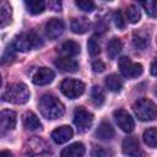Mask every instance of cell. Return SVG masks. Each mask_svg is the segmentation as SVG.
<instances>
[{
    "mask_svg": "<svg viewBox=\"0 0 157 157\" xmlns=\"http://www.w3.org/2000/svg\"><path fill=\"white\" fill-rule=\"evenodd\" d=\"M93 123V114L85 109L83 107H77L74 112V124L80 132H86L90 130Z\"/></svg>",
    "mask_w": 157,
    "mask_h": 157,
    "instance_id": "52a82bcc",
    "label": "cell"
},
{
    "mask_svg": "<svg viewBox=\"0 0 157 157\" xmlns=\"http://www.w3.org/2000/svg\"><path fill=\"white\" fill-rule=\"evenodd\" d=\"M12 22V7L7 0H1L0 6V27L5 28Z\"/></svg>",
    "mask_w": 157,
    "mask_h": 157,
    "instance_id": "e0dca14e",
    "label": "cell"
},
{
    "mask_svg": "<svg viewBox=\"0 0 157 157\" xmlns=\"http://www.w3.org/2000/svg\"><path fill=\"white\" fill-rule=\"evenodd\" d=\"M0 130H1V135H5L7 131H11L15 129L16 126V113L13 110L10 109H5L1 112L0 114Z\"/></svg>",
    "mask_w": 157,
    "mask_h": 157,
    "instance_id": "30bf717a",
    "label": "cell"
},
{
    "mask_svg": "<svg viewBox=\"0 0 157 157\" xmlns=\"http://www.w3.org/2000/svg\"><path fill=\"white\" fill-rule=\"evenodd\" d=\"M65 29V25L59 18H50L45 23V36L49 39H56L59 38Z\"/></svg>",
    "mask_w": 157,
    "mask_h": 157,
    "instance_id": "7c38bea8",
    "label": "cell"
},
{
    "mask_svg": "<svg viewBox=\"0 0 157 157\" xmlns=\"http://www.w3.org/2000/svg\"><path fill=\"white\" fill-rule=\"evenodd\" d=\"M0 153L1 155H9V156H11V152H9V151H1Z\"/></svg>",
    "mask_w": 157,
    "mask_h": 157,
    "instance_id": "74e56055",
    "label": "cell"
},
{
    "mask_svg": "<svg viewBox=\"0 0 157 157\" xmlns=\"http://www.w3.org/2000/svg\"><path fill=\"white\" fill-rule=\"evenodd\" d=\"M126 17H128V21L132 25L137 23L141 18V12L140 10L135 6V5H130L128 9H126Z\"/></svg>",
    "mask_w": 157,
    "mask_h": 157,
    "instance_id": "f546056e",
    "label": "cell"
},
{
    "mask_svg": "<svg viewBox=\"0 0 157 157\" xmlns=\"http://www.w3.org/2000/svg\"><path fill=\"white\" fill-rule=\"evenodd\" d=\"M134 113L141 121H151L157 118V105L148 98H140L132 105Z\"/></svg>",
    "mask_w": 157,
    "mask_h": 157,
    "instance_id": "277c9868",
    "label": "cell"
},
{
    "mask_svg": "<svg viewBox=\"0 0 157 157\" xmlns=\"http://www.w3.org/2000/svg\"><path fill=\"white\" fill-rule=\"evenodd\" d=\"M87 49L91 56H97L101 53V44L97 36H92L87 42Z\"/></svg>",
    "mask_w": 157,
    "mask_h": 157,
    "instance_id": "f1b7e54d",
    "label": "cell"
},
{
    "mask_svg": "<svg viewBox=\"0 0 157 157\" xmlns=\"http://www.w3.org/2000/svg\"><path fill=\"white\" fill-rule=\"evenodd\" d=\"M104 69H105V65H104V63L102 60L98 59V60H94L92 63V70L94 72H103Z\"/></svg>",
    "mask_w": 157,
    "mask_h": 157,
    "instance_id": "e575fe53",
    "label": "cell"
},
{
    "mask_svg": "<svg viewBox=\"0 0 157 157\" xmlns=\"http://www.w3.org/2000/svg\"><path fill=\"white\" fill-rule=\"evenodd\" d=\"M75 4L80 10L85 12H92L96 9V4L93 0H75Z\"/></svg>",
    "mask_w": 157,
    "mask_h": 157,
    "instance_id": "4dcf8cb0",
    "label": "cell"
},
{
    "mask_svg": "<svg viewBox=\"0 0 157 157\" xmlns=\"http://www.w3.org/2000/svg\"><path fill=\"white\" fill-rule=\"evenodd\" d=\"M118 65H119L120 74L129 80L136 78L144 72L142 65L139 63H132L129 56H121L118 61Z\"/></svg>",
    "mask_w": 157,
    "mask_h": 157,
    "instance_id": "8992f818",
    "label": "cell"
},
{
    "mask_svg": "<svg viewBox=\"0 0 157 157\" xmlns=\"http://www.w3.org/2000/svg\"><path fill=\"white\" fill-rule=\"evenodd\" d=\"M11 45L13 47L16 52L27 53L32 49H37L42 47L43 42H42V38L36 32H23V33L17 34L13 38Z\"/></svg>",
    "mask_w": 157,
    "mask_h": 157,
    "instance_id": "3957f363",
    "label": "cell"
},
{
    "mask_svg": "<svg viewBox=\"0 0 157 157\" xmlns=\"http://www.w3.org/2000/svg\"><path fill=\"white\" fill-rule=\"evenodd\" d=\"M113 20H114V23H115V26H117L118 28H120V29L125 28L126 23H125V20H124L123 13H121L120 10H117V11L113 13Z\"/></svg>",
    "mask_w": 157,
    "mask_h": 157,
    "instance_id": "1f68e13d",
    "label": "cell"
},
{
    "mask_svg": "<svg viewBox=\"0 0 157 157\" xmlns=\"http://www.w3.org/2000/svg\"><path fill=\"white\" fill-rule=\"evenodd\" d=\"M49 152H50V150H49V146L47 145V142L39 137H36V136L27 140V142L25 145V153L26 155L38 156V155H47Z\"/></svg>",
    "mask_w": 157,
    "mask_h": 157,
    "instance_id": "ba28073f",
    "label": "cell"
},
{
    "mask_svg": "<svg viewBox=\"0 0 157 157\" xmlns=\"http://www.w3.org/2000/svg\"><path fill=\"white\" fill-rule=\"evenodd\" d=\"M121 150L124 155L128 156H137V155H145L142 151H140V144L137 137L135 136H129L125 137L121 145Z\"/></svg>",
    "mask_w": 157,
    "mask_h": 157,
    "instance_id": "5bb4252c",
    "label": "cell"
},
{
    "mask_svg": "<svg viewBox=\"0 0 157 157\" xmlns=\"http://www.w3.org/2000/svg\"><path fill=\"white\" fill-rule=\"evenodd\" d=\"M105 1H112V0H105Z\"/></svg>",
    "mask_w": 157,
    "mask_h": 157,
    "instance_id": "f35d334b",
    "label": "cell"
},
{
    "mask_svg": "<svg viewBox=\"0 0 157 157\" xmlns=\"http://www.w3.org/2000/svg\"><path fill=\"white\" fill-rule=\"evenodd\" d=\"M39 110L44 118L54 120L64 115L65 107L56 97L52 94H44L39 101Z\"/></svg>",
    "mask_w": 157,
    "mask_h": 157,
    "instance_id": "6da1fadb",
    "label": "cell"
},
{
    "mask_svg": "<svg viewBox=\"0 0 157 157\" xmlns=\"http://www.w3.org/2000/svg\"><path fill=\"white\" fill-rule=\"evenodd\" d=\"M114 118L115 121L118 124V126L125 131V132H131L135 128V121L132 119V117L124 109H117L114 112Z\"/></svg>",
    "mask_w": 157,
    "mask_h": 157,
    "instance_id": "9c48e42d",
    "label": "cell"
},
{
    "mask_svg": "<svg viewBox=\"0 0 157 157\" xmlns=\"http://www.w3.org/2000/svg\"><path fill=\"white\" fill-rule=\"evenodd\" d=\"M104 92L99 86H93L91 90V101L94 105L101 107L104 103Z\"/></svg>",
    "mask_w": 157,
    "mask_h": 157,
    "instance_id": "4316f807",
    "label": "cell"
},
{
    "mask_svg": "<svg viewBox=\"0 0 157 157\" xmlns=\"http://www.w3.org/2000/svg\"><path fill=\"white\" fill-rule=\"evenodd\" d=\"M60 155L63 157H81L85 155V146L81 142H74L65 147Z\"/></svg>",
    "mask_w": 157,
    "mask_h": 157,
    "instance_id": "d6986e66",
    "label": "cell"
},
{
    "mask_svg": "<svg viewBox=\"0 0 157 157\" xmlns=\"http://www.w3.org/2000/svg\"><path fill=\"white\" fill-rule=\"evenodd\" d=\"M156 93H157V87H156Z\"/></svg>",
    "mask_w": 157,
    "mask_h": 157,
    "instance_id": "ab89813d",
    "label": "cell"
},
{
    "mask_svg": "<svg viewBox=\"0 0 157 157\" xmlns=\"http://www.w3.org/2000/svg\"><path fill=\"white\" fill-rule=\"evenodd\" d=\"M92 156H94V157H105V156H112V152L108 151V150H104L101 146H98V147H94V150L92 151Z\"/></svg>",
    "mask_w": 157,
    "mask_h": 157,
    "instance_id": "836d02e7",
    "label": "cell"
},
{
    "mask_svg": "<svg viewBox=\"0 0 157 157\" xmlns=\"http://www.w3.org/2000/svg\"><path fill=\"white\" fill-rule=\"evenodd\" d=\"M22 123H23V126L31 131H34V130H38L42 128V123H40L39 118L31 110L26 112L22 115Z\"/></svg>",
    "mask_w": 157,
    "mask_h": 157,
    "instance_id": "ac0fdd59",
    "label": "cell"
},
{
    "mask_svg": "<svg viewBox=\"0 0 157 157\" xmlns=\"http://www.w3.org/2000/svg\"><path fill=\"white\" fill-rule=\"evenodd\" d=\"M60 91L65 97L76 99L85 92V83L76 78H64L60 83Z\"/></svg>",
    "mask_w": 157,
    "mask_h": 157,
    "instance_id": "5b68a950",
    "label": "cell"
},
{
    "mask_svg": "<svg viewBox=\"0 0 157 157\" xmlns=\"http://www.w3.org/2000/svg\"><path fill=\"white\" fill-rule=\"evenodd\" d=\"M150 72H151V75H152V76H157V58L151 63Z\"/></svg>",
    "mask_w": 157,
    "mask_h": 157,
    "instance_id": "8d00e7d4",
    "label": "cell"
},
{
    "mask_svg": "<svg viewBox=\"0 0 157 157\" xmlns=\"http://www.w3.org/2000/svg\"><path fill=\"white\" fill-rule=\"evenodd\" d=\"M60 53L64 56H76L80 54V45L75 40H66L60 47Z\"/></svg>",
    "mask_w": 157,
    "mask_h": 157,
    "instance_id": "7402d4cb",
    "label": "cell"
},
{
    "mask_svg": "<svg viewBox=\"0 0 157 157\" xmlns=\"http://www.w3.org/2000/svg\"><path fill=\"white\" fill-rule=\"evenodd\" d=\"M29 97H31L29 90L27 85L22 82H15L9 85L1 94V99L4 102H9L13 104H25L28 102Z\"/></svg>",
    "mask_w": 157,
    "mask_h": 157,
    "instance_id": "7a4b0ae2",
    "label": "cell"
},
{
    "mask_svg": "<svg viewBox=\"0 0 157 157\" xmlns=\"http://www.w3.org/2000/svg\"><path fill=\"white\" fill-rule=\"evenodd\" d=\"M55 77V74L49 67H39L32 75V82L38 86H44L50 83Z\"/></svg>",
    "mask_w": 157,
    "mask_h": 157,
    "instance_id": "8fae6325",
    "label": "cell"
},
{
    "mask_svg": "<svg viewBox=\"0 0 157 157\" xmlns=\"http://www.w3.org/2000/svg\"><path fill=\"white\" fill-rule=\"evenodd\" d=\"M145 12L151 17H157V0H137Z\"/></svg>",
    "mask_w": 157,
    "mask_h": 157,
    "instance_id": "83f0119b",
    "label": "cell"
},
{
    "mask_svg": "<svg viewBox=\"0 0 157 157\" xmlns=\"http://www.w3.org/2000/svg\"><path fill=\"white\" fill-rule=\"evenodd\" d=\"M150 39H151L150 32H147L145 28L135 31L132 34V44L140 50H145L150 45Z\"/></svg>",
    "mask_w": 157,
    "mask_h": 157,
    "instance_id": "2e32d148",
    "label": "cell"
},
{
    "mask_svg": "<svg viewBox=\"0 0 157 157\" xmlns=\"http://www.w3.org/2000/svg\"><path fill=\"white\" fill-rule=\"evenodd\" d=\"M15 52H16V50L13 49V47H12V45H11V47H9V48L5 50L4 55H2V60H1V63H2V64H6L7 61H10V63H11V61L15 59V56H16V55H15Z\"/></svg>",
    "mask_w": 157,
    "mask_h": 157,
    "instance_id": "d6a6232c",
    "label": "cell"
},
{
    "mask_svg": "<svg viewBox=\"0 0 157 157\" xmlns=\"http://www.w3.org/2000/svg\"><path fill=\"white\" fill-rule=\"evenodd\" d=\"M144 142L152 148L157 147V128H150L144 131Z\"/></svg>",
    "mask_w": 157,
    "mask_h": 157,
    "instance_id": "484cf974",
    "label": "cell"
},
{
    "mask_svg": "<svg viewBox=\"0 0 157 157\" xmlns=\"http://www.w3.org/2000/svg\"><path fill=\"white\" fill-rule=\"evenodd\" d=\"M54 65L63 72L74 74L78 70V63L76 60L71 59L70 56H60V58L55 59Z\"/></svg>",
    "mask_w": 157,
    "mask_h": 157,
    "instance_id": "9a60e30c",
    "label": "cell"
},
{
    "mask_svg": "<svg viewBox=\"0 0 157 157\" xmlns=\"http://www.w3.org/2000/svg\"><path fill=\"white\" fill-rule=\"evenodd\" d=\"M72 135H74L72 129L69 125H63V126H59L55 130H53L50 136H52V140L55 144L61 145V144L67 142L72 137Z\"/></svg>",
    "mask_w": 157,
    "mask_h": 157,
    "instance_id": "4fadbf2b",
    "label": "cell"
},
{
    "mask_svg": "<svg viewBox=\"0 0 157 157\" xmlns=\"http://www.w3.org/2000/svg\"><path fill=\"white\" fill-rule=\"evenodd\" d=\"M123 49V42L119 38H112L107 44V54L109 59H115Z\"/></svg>",
    "mask_w": 157,
    "mask_h": 157,
    "instance_id": "cb8c5ba5",
    "label": "cell"
},
{
    "mask_svg": "<svg viewBox=\"0 0 157 157\" xmlns=\"http://www.w3.org/2000/svg\"><path fill=\"white\" fill-rule=\"evenodd\" d=\"M104 85L112 92H120V90L123 88V80L117 74H110L105 77Z\"/></svg>",
    "mask_w": 157,
    "mask_h": 157,
    "instance_id": "603a6c76",
    "label": "cell"
},
{
    "mask_svg": "<svg viewBox=\"0 0 157 157\" xmlns=\"http://www.w3.org/2000/svg\"><path fill=\"white\" fill-rule=\"evenodd\" d=\"M48 6L53 11H60L63 7V0H48Z\"/></svg>",
    "mask_w": 157,
    "mask_h": 157,
    "instance_id": "d590c367",
    "label": "cell"
},
{
    "mask_svg": "<svg viewBox=\"0 0 157 157\" xmlns=\"http://www.w3.org/2000/svg\"><path fill=\"white\" fill-rule=\"evenodd\" d=\"M114 134V129L108 121H102L96 130V136L101 140H110L113 139Z\"/></svg>",
    "mask_w": 157,
    "mask_h": 157,
    "instance_id": "ffe728a7",
    "label": "cell"
},
{
    "mask_svg": "<svg viewBox=\"0 0 157 157\" xmlns=\"http://www.w3.org/2000/svg\"><path fill=\"white\" fill-rule=\"evenodd\" d=\"M71 31L76 34H83L90 29V21L86 17H80V18H72L71 21Z\"/></svg>",
    "mask_w": 157,
    "mask_h": 157,
    "instance_id": "44dd1931",
    "label": "cell"
},
{
    "mask_svg": "<svg viewBox=\"0 0 157 157\" xmlns=\"http://www.w3.org/2000/svg\"><path fill=\"white\" fill-rule=\"evenodd\" d=\"M25 4L28 12H31L32 15H39L45 10L44 0H25Z\"/></svg>",
    "mask_w": 157,
    "mask_h": 157,
    "instance_id": "d4e9b609",
    "label": "cell"
}]
</instances>
